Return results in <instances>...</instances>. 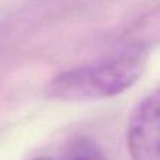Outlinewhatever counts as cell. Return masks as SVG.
I'll use <instances>...</instances> for the list:
<instances>
[{
  "label": "cell",
  "instance_id": "6da1fadb",
  "mask_svg": "<svg viewBox=\"0 0 160 160\" xmlns=\"http://www.w3.org/2000/svg\"><path fill=\"white\" fill-rule=\"evenodd\" d=\"M145 59L139 52L124 53L101 63L76 68L58 75L47 94L63 101L108 98L129 88L142 75Z\"/></svg>",
  "mask_w": 160,
  "mask_h": 160
},
{
  "label": "cell",
  "instance_id": "7a4b0ae2",
  "mask_svg": "<svg viewBox=\"0 0 160 160\" xmlns=\"http://www.w3.org/2000/svg\"><path fill=\"white\" fill-rule=\"evenodd\" d=\"M128 149L133 160H160V87L133 111L128 125Z\"/></svg>",
  "mask_w": 160,
  "mask_h": 160
},
{
  "label": "cell",
  "instance_id": "3957f363",
  "mask_svg": "<svg viewBox=\"0 0 160 160\" xmlns=\"http://www.w3.org/2000/svg\"><path fill=\"white\" fill-rule=\"evenodd\" d=\"M63 160H105L101 150L88 139H78L69 146Z\"/></svg>",
  "mask_w": 160,
  "mask_h": 160
},
{
  "label": "cell",
  "instance_id": "277c9868",
  "mask_svg": "<svg viewBox=\"0 0 160 160\" xmlns=\"http://www.w3.org/2000/svg\"><path fill=\"white\" fill-rule=\"evenodd\" d=\"M34 160H49V159H47V158H38V159H34Z\"/></svg>",
  "mask_w": 160,
  "mask_h": 160
}]
</instances>
